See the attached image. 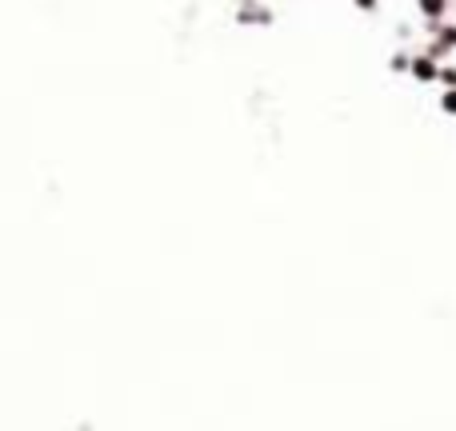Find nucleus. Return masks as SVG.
Returning <instances> with one entry per match:
<instances>
[{
    "instance_id": "7ed1b4c3",
    "label": "nucleus",
    "mask_w": 456,
    "mask_h": 431,
    "mask_svg": "<svg viewBox=\"0 0 456 431\" xmlns=\"http://www.w3.org/2000/svg\"><path fill=\"white\" fill-rule=\"evenodd\" d=\"M440 104H444V112H456V88H453V92H444V100H440Z\"/></svg>"
},
{
    "instance_id": "f257e3e1",
    "label": "nucleus",
    "mask_w": 456,
    "mask_h": 431,
    "mask_svg": "<svg viewBox=\"0 0 456 431\" xmlns=\"http://www.w3.org/2000/svg\"><path fill=\"white\" fill-rule=\"evenodd\" d=\"M412 72H416L421 80H428V76H437V64L432 60H412Z\"/></svg>"
},
{
    "instance_id": "20e7f679",
    "label": "nucleus",
    "mask_w": 456,
    "mask_h": 431,
    "mask_svg": "<svg viewBox=\"0 0 456 431\" xmlns=\"http://www.w3.org/2000/svg\"><path fill=\"white\" fill-rule=\"evenodd\" d=\"M373 4H376V0H360V8H373Z\"/></svg>"
},
{
    "instance_id": "f03ea898",
    "label": "nucleus",
    "mask_w": 456,
    "mask_h": 431,
    "mask_svg": "<svg viewBox=\"0 0 456 431\" xmlns=\"http://www.w3.org/2000/svg\"><path fill=\"white\" fill-rule=\"evenodd\" d=\"M421 8H424L428 16H437L440 8H444V0H421Z\"/></svg>"
}]
</instances>
